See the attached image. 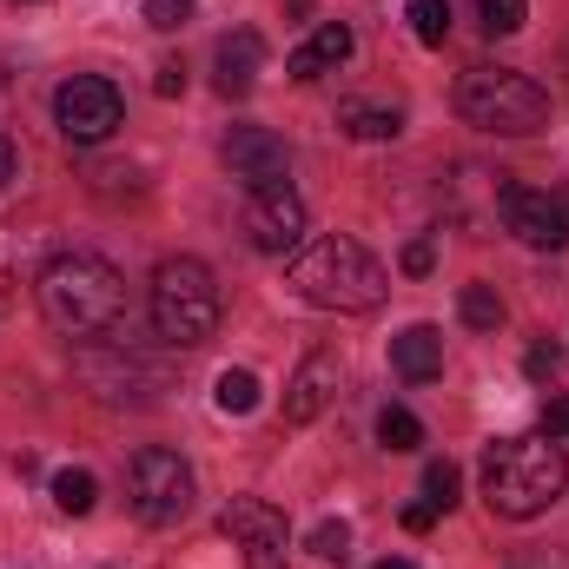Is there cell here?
Instances as JSON below:
<instances>
[{
    "label": "cell",
    "instance_id": "obj_18",
    "mask_svg": "<svg viewBox=\"0 0 569 569\" xmlns=\"http://www.w3.org/2000/svg\"><path fill=\"white\" fill-rule=\"evenodd\" d=\"M212 405H219L226 418H246V411H259V378H252V371H219V385H212Z\"/></svg>",
    "mask_w": 569,
    "mask_h": 569
},
{
    "label": "cell",
    "instance_id": "obj_23",
    "mask_svg": "<svg viewBox=\"0 0 569 569\" xmlns=\"http://www.w3.org/2000/svg\"><path fill=\"white\" fill-rule=\"evenodd\" d=\"M477 20H483L490 40H503V33H517L530 20V0H477Z\"/></svg>",
    "mask_w": 569,
    "mask_h": 569
},
{
    "label": "cell",
    "instance_id": "obj_8",
    "mask_svg": "<svg viewBox=\"0 0 569 569\" xmlns=\"http://www.w3.org/2000/svg\"><path fill=\"white\" fill-rule=\"evenodd\" d=\"M497 212L537 252H563L569 246V192H530L517 179H497Z\"/></svg>",
    "mask_w": 569,
    "mask_h": 569
},
{
    "label": "cell",
    "instance_id": "obj_11",
    "mask_svg": "<svg viewBox=\"0 0 569 569\" xmlns=\"http://www.w3.org/2000/svg\"><path fill=\"white\" fill-rule=\"evenodd\" d=\"M80 378H87L107 405H146V398L159 391V371H152L146 358H133L127 345H113V351H87V358H80Z\"/></svg>",
    "mask_w": 569,
    "mask_h": 569
},
{
    "label": "cell",
    "instance_id": "obj_20",
    "mask_svg": "<svg viewBox=\"0 0 569 569\" xmlns=\"http://www.w3.org/2000/svg\"><path fill=\"white\" fill-rule=\"evenodd\" d=\"M53 503H60L67 517H87V510L100 503V483H93V470H60V477H53Z\"/></svg>",
    "mask_w": 569,
    "mask_h": 569
},
{
    "label": "cell",
    "instance_id": "obj_25",
    "mask_svg": "<svg viewBox=\"0 0 569 569\" xmlns=\"http://www.w3.org/2000/svg\"><path fill=\"white\" fill-rule=\"evenodd\" d=\"M311 550H318L325 563H345V557H351V523H318V530H311Z\"/></svg>",
    "mask_w": 569,
    "mask_h": 569
},
{
    "label": "cell",
    "instance_id": "obj_16",
    "mask_svg": "<svg viewBox=\"0 0 569 569\" xmlns=\"http://www.w3.org/2000/svg\"><path fill=\"white\" fill-rule=\"evenodd\" d=\"M391 365H398V378L430 385V378L443 371V331H437V325H405V331L391 338Z\"/></svg>",
    "mask_w": 569,
    "mask_h": 569
},
{
    "label": "cell",
    "instance_id": "obj_24",
    "mask_svg": "<svg viewBox=\"0 0 569 569\" xmlns=\"http://www.w3.org/2000/svg\"><path fill=\"white\" fill-rule=\"evenodd\" d=\"M457 490H463V470L450 463V457H437L425 470V503H437V510H450L457 503Z\"/></svg>",
    "mask_w": 569,
    "mask_h": 569
},
{
    "label": "cell",
    "instance_id": "obj_12",
    "mask_svg": "<svg viewBox=\"0 0 569 569\" xmlns=\"http://www.w3.org/2000/svg\"><path fill=\"white\" fill-rule=\"evenodd\" d=\"M338 385H345V358H338V351H311V358L298 365V378L284 385V425H318V418L331 411Z\"/></svg>",
    "mask_w": 569,
    "mask_h": 569
},
{
    "label": "cell",
    "instance_id": "obj_1",
    "mask_svg": "<svg viewBox=\"0 0 569 569\" xmlns=\"http://www.w3.org/2000/svg\"><path fill=\"white\" fill-rule=\"evenodd\" d=\"M483 503L490 517H510V523H530L543 517L557 497L569 490V457L557 437H497L483 450Z\"/></svg>",
    "mask_w": 569,
    "mask_h": 569
},
{
    "label": "cell",
    "instance_id": "obj_15",
    "mask_svg": "<svg viewBox=\"0 0 569 569\" xmlns=\"http://www.w3.org/2000/svg\"><path fill=\"white\" fill-rule=\"evenodd\" d=\"M351 47H358V33H351L345 20H325L305 47H291L284 73H291V80H325L331 67H345V60H351Z\"/></svg>",
    "mask_w": 569,
    "mask_h": 569
},
{
    "label": "cell",
    "instance_id": "obj_19",
    "mask_svg": "<svg viewBox=\"0 0 569 569\" xmlns=\"http://www.w3.org/2000/svg\"><path fill=\"white\" fill-rule=\"evenodd\" d=\"M457 311H463L470 331H497V325H503V298H497V284H463Z\"/></svg>",
    "mask_w": 569,
    "mask_h": 569
},
{
    "label": "cell",
    "instance_id": "obj_5",
    "mask_svg": "<svg viewBox=\"0 0 569 569\" xmlns=\"http://www.w3.org/2000/svg\"><path fill=\"white\" fill-rule=\"evenodd\" d=\"M146 305H152V331L179 351H199L219 331V279L199 259H159Z\"/></svg>",
    "mask_w": 569,
    "mask_h": 569
},
{
    "label": "cell",
    "instance_id": "obj_32",
    "mask_svg": "<svg viewBox=\"0 0 569 569\" xmlns=\"http://www.w3.org/2000/svg\"><path fill=\"white\" fill-rule=\"evenodd\" d=\"M378 569H411V563H405V557H385V563H378Z\"/></svg>",
    "mask_w": 569,
    "mask_h": 569
},
{
    "label": "cell",
    "instance_id": "obj_10",
    "mask_svg": "<svg viewBox=\"0 0 569 569\" xmlns=\"http://www.w3.org/2000/svg\"><path fill=\"white\" fill-rule=\"evenodd\" d=\"M219 530L246 550V569H284V517L259 497H232Z\"/></svg>",
    "mask_w": 569,
    "mask_h": 569
},
{
    "label": "cell",
    "instance_id": "obj_9",
    "mask_svg": "<svg viewBox=\"0 0 569 569\" xmlns=\"http://www.w3.org/2000/svg\"><path fill=\"white\" fill-rule=\"evenodd\" d=\"M246 239H252V252H266V259H284V252L305 246V199H298L284 179L246 192Z\"/></svg>",
    "mask_w": 569,
    "mask_h": 569
},
{
    "label": "cell",
    "instance_id": "obj_2",
    "mask_svg": "<svg viewBox=\"0 0 569 569\" xmlns=\"http://www.w3.org/2000/svg\"><path fill=\"white\" fill-rule=\"evenodd\" d=\"M40 311L67 338H107L127 311V279L100 252H60L40 272Z\"/></svg>",
    "mask_w": 569,
    "mask_h": 569
},
{
    "label": "cell",
    "instance_id": "obj_30",
    "mask_svg": "<svg viewBox=\"0 0 569 569\" xmlns=\"http://www.w3.org/2000/svg\"><path fill=\"white\" fill-rule=\"evenodd\" d=\"M430 523H437V503H411V510H405V530H411V537H425Z\"/></svg>",
    "mask_w": 569,
    "mask_h": 569
},
{
    "label": "cell",
    "instance_id": "obj_6",
    "mask_svg": "<svg viewBox=\"0 0 569 569\" xmlns=\"http://www.w3.org/2000/svg\"><path fill=\"white\" fill-rule=\"evenodd\" d=\"M127 503H133L140 523H179L192 510V463L179 450H159V443L133 450V463H127Z\"/></svg>",
    "mask_w": 569,
    "mask_h": 569
},
{
    "label": "cell",
    "instance_id": "obj_17",
    "mask_svg": "<svg viewBox=\"0 0 569 569\" xmlns=\"http://www.w3.org/2000/svg\"><path fill=\"white\" fill-rule=\"evenodd\" d=\"M338 127H345L351 140H398V133H405V113H398V107H365V100H345Z\"/></svg>",
    "mask_w": 569,
    "mask_h": 569
},
{
    "label": "cell",
    "instance_id": "obj_27",
    "mask_svg": "<svg viewBox=\"0 0 569 569\" xmlns=\"http://www.w3.org/2000/svg\"><path fill=\"white\" fill-rule=\"evenodd\" d=\"M557 365H563V345H530V358H523L530 378H557Z\"/></svg>",
    "mask_w": 569,
    "mask_h": 569
},
{
    "label": "cell",
    "instance_id": "obj_14",
    "mask_svg": "<svg viewBox=\"0 0 569 569\" xmlns=\"http://www.w3.org/2000/svg\"><path fill=\"white\" fill-rule=\"evenodd\" d=\"M259 67H266V40H259L252 27H232V33L219 40V53H212V87H219L226 100H246V93L259 87Z\"/></svg>",
    "mask_w": 569,
    "mask_h": 569
},
{
    "label": "cell",
    "instance_id": "obj_22",
    "mask_svg": "<svg viewBox=\"0 0 569 569\" xmlns=\"http://www.w3.org/2000/svg\"><path fill=\"white\" fill-rule=\"evenodd\" d=\"M405 13H411V33H418L425 47H443V40H450V0H411Z\"/></svg>",
    "mask_w": 569,
    "mask_h": 569
},
{
    "label": "cell",
    "instance_id": "obj_21",
    "mask_svg": "<svg viewBox=\"0 0 569 569\" xmlns=\"http://www.w3.org/2000/svg\"><path fill=\"white\" fill-rule=\"evenodd\" d=\"M378 443H385V450H418V443H425V425H418L405 405H385V411H378Z\"/></svg>",
    "mask_w": 569,
    "mask_h": 569
},
{
    "label": "cell",
    "instance_id": "obj_13",
    "mask_svg": "<svg viewBox=\"0 0 569 569\" xmlns=\"http://www.w3.org/2000/svg\"><path fill=\"white\" fill-rule=\"evenodd\" d=\"M219 159L232 166V179H246V186H272V179H284V166H291V146H284L272 127H232L226 146H219Z\"/></svg>",
    "mask_w": 569,
    "mask_h": 569
},
{
    "label": "cell",
    "instance_id": "obj_3",
    "mask_svg": "<svg viewBox=\"0 0 569 569\" xmlns=\"http://www.w3.org/2000/svg\"><path fill=\"white\" fill-rule=\"evenodd\" d=\"M291 291L318 311H378L385 291H391V272L358 239L331 232V239H318L291 259Z\"/></svg>",
    "mask_w": 569,
    "mask_h": 569
},
{
    "label": "cell",
    "instance_id": "obj_29",
    "mask_svg": "<svg viewBox=\"0 0 569 569\" xmlns=\"http://www.w3.org/2000/svg\"><path fill=\"white\" fill-rule=\"evenodd\" d=\"M152 87H159L166 100H179V93H186V67H179V60H166V67L152 73Z\"/></svg>",
    "mask_w": 569,
    "mask_h": 569
},
{
    "label": "cell",
    "instance_id": "obj_33",
    "mask_svg": "<svg viewBox=\"0 0 569 569\" xmlns=\"http://www.w3.org/2000/svg\"><path fill=\"white\" fill-rule=\"evenodd\" d=\"M517 569H550V563H517ZM557 569H563V563H557Z\"/></svg>",
    "mask_w": 569,
    "mask_h": 569
},
{
    "label": "cell",
    "instance_id": "obj_4",
    "mask_svg": "<svg viewBox=\"0 0 569 569\" xmlns=\"http://www.w3.org/2000/svg\"><path fill=\"white\" fill-rule=\"evenodd\" d=\"M457 113L477 127V133H497V140H530L550 127V93L517 73V67H470L457 80Z\"/></svg>",
    "mask_w": 569,
    "mask_h": 569
},
{
    "label": "cell",
    "instance_id": "obj_7",
    "mask_svg": "<svg viewBox=\"0 0 569 569\" xmlns=\"http://www.w3.org/2000/svg\"><path fill=\"white\" fill-rule=\"evenodd\" d=\"M120 120H127V100H120L113 80H100V73H73V80L53 87V127H60L73 146H100Z\"/></svg>",
    "mask_w": 569,
    "mask_h": 569
},
{
    "label": "cell",
    "instance_id": "obj_26",
    "mask_svg": "<svg viewBox=\"0 0 569 569\" xmlns=\"http://www.w3.org/2000/svg\"><path fill=\"white\" fill-rule=\"evenodd\" d=\"M192 20V0H146V27H159V33H179Z\"/></svg>",
    "mask_w": 569,
    "mask_h": 569
},
{
    "label": "cell",
    "instance_id": "obj_31",
    "mask_svg": "<svg viewBox=\"0 0 569 569\" xmlns=\"http://www.w3.org/2000/svg\"><path fill=\"white\" fill-rule=\"evenodd\" d=\"M13 172H20V152H13V140L0 133V192H7V179H13Z\"/></svg>",
    "mask_w": 569,
    "mask_h": 569
},
{
    "label": "cell",
    "instance_id": "obj_28",
    "mask_svg": "<svg viewBox=\"0 0 569 569\" xmlns=\"http://www.w3.org/2000/svg\"><path fill=\"white\" fill-rule=\"evenodd\" d=\"M405 272H411V279H430V272H437V246H430V239H411V246H405Z\"/></svg>",
    "mask_w": 569,
    "mask_h": 569
}]
</instances>
